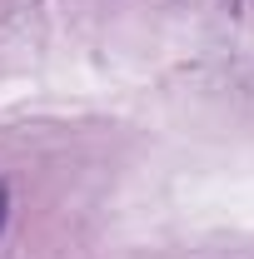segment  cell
Instances as JSON below:
<instances>
[{"mask_svg": "<svg viewBox=\"0 0 254 259\" xmlns=\"http://www.w3.org/2000/svg\"><path fill=\"white\" fill-rule=\"evenodd\" d=\"M0 229H5V185H0Z\"/></svg>", "mask_w": 254, "mask_h": 259, "instance_id": "cell-1", "label": "cell"}]
</instances>
